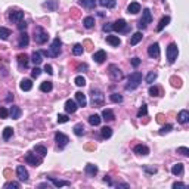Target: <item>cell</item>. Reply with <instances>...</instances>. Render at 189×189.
<instances>
[{
	"mask_svg": "<svg viewBox=\"0 0 189 189\" xmlns=\"http://www.w3.org/2000/svg\"><path fill=\"white\" fill-rule=\"evenodd\" d=\"M142 83V73L135 71L129 75V81L126 84V90H135L136 87H139V84Z\"/></svg>",
	"mask_w": 189,
	"mask_h": 189,
	"instance_id": "obj_1",
	"label": "cell"
},
{
	"mask_svg": "<svg viewBox=\"0 0 189 189\" xmlns=\"http://www.w3.org/2000/svg\"><path fill=\"white\" fill-rule=\"evenodd\" d=\"M34 40H36V43H37V44H44L49 40L47 31L37 25V27L34 28Z\"/></svg>",
	"mask_w": 189,
	"mask_h": 189,
	"instance_id": "obj_2",
	"label": "cell"
},
{
	"mask_svg": "<svg viewBox=\"0 0 189 189\" xmlns=\"http://www.w3.org/2000/svg\"><path fill=\"white\" fill-rule=\"evenodd\" d=\"M165 55H167V61L169 64H173L177 59V55H179V49H177V44L176 43H170L167 50H165Z\"/></svg>",
	"mask_w": 189,
	"mask_h": 189,
	"instance_id": "obj_3",
	"label": "cell"
},
{
	"mask_svg": "<svg viewBox=\"0 0 189 189\" xmlns=\"http://www.w3.org/2000/svg\"><path fill=\"white\" fill-rule=\"evenodd\" d=\"M90 96H92V102L93 105H96V107H101L103 105V101H105V95L99 90V89H92V92H90Z\"/></svg>",
	"mask_w": 189,
	"mask_h": 189,
	"instance_id": "obj_4",
	"label": "cell"
},
{
	"mask_svg": "<svg viewBox=\"0 0 189 189\" xmlns=\"http://www.w3.org/2000/svg\"><path fill=\"white\" fill-rule=\"evenodd\" d=\"M151 21H152L151 10L149 9H143V12H142V18H141V21H139L137 27H139L141 30H145L146 27H148V24H151Z\"/></svg>",
	"mask_w": 189,
	"mask_h": 189,
	"instance_id": "obj_5",
	"label": "cell"
},
{
	"mask_svg": "<svg viewBox=\"0 0 189 189\" xmlns=\"http://www.w3.org/2000/svg\"><path fill=\"white\" fill-rule=\"evenodd\" d=\"M61 46H62V43H61L59 37H56V39L52 42L50 49H49V56H50V58H56V56H59V53H61Z\"/></svg>",
	"mask_w": 189,
	"mask_h": 189,
	"instance_id": "obj_6",
	"label": "cell"
},
{
	"mask_svg": "<svg viewBox=\"0 0 189 189\" xmlns=\"http://www.w3.org/2000/svg\"><path fill=\"white\" fill-rule=\"evenodd\" d=\"M108 73H109V77L114 80V81H118V80H121L123 78V73L121 69L117 67V65H109V68H108Z\"/></svg>",
	"mask_w": 189,
	"mask_h": 189,
	"instance_id": "obj_7",
	"label": "cell"
},
{
	"mask_svg": "<svg viewBox=\"0 0 189 189\" xmlns=\"http://www.w3.org/2000/svg\"><path fill=\"white\" fill-rule=\"evenodd\" d=\"M55 141H56V143H58L59 148H65V146L68 145L69 139H68L67 135H64V133H61V131H56V133H55Z\"/></svg>",
	"mask_w": 189,
	"mask_h": 189,
	"instance_id": "obj_8",
	"label": "cell"
},
{
	"mask_svg": "<svg viewBox=\"0 0 189 189\" xmlns=\"http://www.w3.org/2000/svg\"><path fill=\"white\" fill-rule=\"evenodd\" d=\"M112 30L118 31V33H124V31L129 30V25H127V22L124 19H118L115 22H112Z\"/></svg>",
	"mask_w": 189,
	"mask_h": 189,
	"instance_id": "obj_9",
	"label": "cell"
},
{
	"mask_svg": "<svg viewBox=\"0 0 189 189\" xmlns=\"http://www.w3.org/2000/svg\"><path fill=\"white\" fill-rule=\"evenodd\" d=\"M22 19H24V12H22V10H14V12H10V15H9L10 22L18 24V22H21Z\"/></svg>",
	"mask_w": 189,
	"mask_h": 189,
	"instance_id": "obj_10",
	"label": "cell"
},
{
	"mask_svg": "<svg viewBox=\"0 0 189 189\" xmlns=\"http://www.w3.org/2000/svg\"><path fill=\"white\" fill-rule=\"evenodd\" d=\"M148 55H149L151 58H160V44L158 43H152L149 44V47H148Z\"/></svg>",
	"mask_w": 189,
	"mask_h": 189,
	"instance_id": "obj_11",
	"label": "cell"
},
{
	"mask_svg": "<svg viewBox=\"0 0 189 189\" xmlns=\"http://www.w3.org/2000/svg\"><path fill=\"white\" fill-rule=\"evenodd\" d=\"M16 175H18V179L21 182H28V171L24 165H18L16 167Z\"/></svg>",
	"mask_w": 189,
	"mask_h": 189,
	"instance_id": "obj_12",
	"label": "cell"
},
{
	"mask_svg": "<svg viewBox=\"0 0 189 189\" xmlns=\"http://www.w3.org/2000/svg\"><path fill=\"white\" fill-rule=\"evenodd\" d=\"M25 161H27L28 164L34 165V167H37V165L42 164V158H37L36 154H31V152H28V154L25 155Z\"/></svg>",
	"mask_w": 189,
	"mask_h": 189,
	"instance_id": "obj_13",
	"label": "cell"
},
{
	"mask_svg": "<svg viewBox=\"0 0 189 189\" xmlns=\"http://www.w3.org/2000/svg\"><path fill=\"white\" fill-rule=\"evenodd\" d=\"M77 102L75 101H71V99H68L67 102H65V111H67V114H74V112L77 111Z\"/></svg>",
	"mask_w": 189,
	"mask_h": 189,
	"instance_id": "obj_14",
	"label": "cell"
},
{
	"mask_svg": "<svg viewBox=\"0 0 189 189\" xmlns=\"http://www.w3.org/2000/svg\"><path fill=\"white\" fill-rule=\"evenodd\" d=\"M92 58H93V61H95V62L102 64L105 59H107V52H105V50H97V52H95V53H93Z\"/></svg>",
	"mask_w": 189,
	"mask_h": 189,
	"instance_id": "obj_15",
	"label": "cell"
},
{
	"mask_svg": "<svg viewBox=\"0 0 189 189\" xmlns=\"http://www.w3.org/2000/svg\"><path fill=\"white\" fill-rule=\"evenodd\" d=\"M133 151H135V154H137V155H148L149 154V148L146 145H136L135 148H133Z\"/></svg>",
	"mask_w": 189,
	"mask_h": 189,
	"instance_id": "obj_16",
	"label": "cell"
},
{
	"mask_svg": "<svg viewBox=\"0 0 189 189\" xmlns=\"http://www.w3.org/2000/svg\"><path fill=\"white\" fill-rule=\"evenodd\" d=\"M75 101H77L78 107H86V105H87V99H86V95H84L83 92L75 93Z\"/></svg>",
	"mask_w": 189,
	"mask_h": 189,
	"instance_id": "obj_17",
	"label": "cell"
},
{
	"mask_svg": "<svg viewBox=\"0 0 189 189\" xmlns=\"http://www.w3.org/2000/svg\"><path fill=\"white\" fill-rule=\"evenodd\" d=\"M28 42H30V37H28V34L25 33H21L19 36V40H18V47H27L28 46Z\"/></svg>",
	"mask_w": 189,
	"mask_h": 189,
	"instance_id": "obj_18",
	"label": "cell"
},
{
	"mask_svg": "<svg viewBox=\"0 0 189 189\" xmlns=\"http://www.w3.org/2000/svg\"><path fill=\"white\" fill-rule=\"evenodd\" d=\"M52 183H53L55 188H62V186H71V183L68 180H59V179H55V177H47Z\"/></svg>",
	"mask_w": 189,
	"mask_h": 189,
	"instance_id": "obj_19",
	"label": "cell"
},
{
	"mask_svg": "<svg viewBox=\"0 0 189 189\" xmlns=\"http://www.w3.org/2000/svg\"><path fill=\"white\" fill-rule=\"evenodd\" d=\"M127 12L131 15H136V14H139L141 12V5L137 3V2H131L130 5L127 6Z\"/></svg>",
	"mask_w": 189,
	"mask_h": 189,
	"instance_id": "obj_20",
	"label": "cell"
},
{
	"mask_svg": "<svg viewBox=\"0 0 189 189\" xmlns=\"http://www.w3.org/2000/svg\"><path fill=\"white\" fill-rule=\"evenodd\" d=\"M177 121H179L180 124H186V123L189 121V112L186 111V109H183V111H180L179 114H177Z\"/></svg>",
	"mask_w": 189,
	"mask_h": 189,
	"instance_id": "obj_21",
	"label": "cell"
},
{
	"mask_svg": "<svg viewBox=\"0 0 189 189\" xmlns=\"http://www.w3.org/2000/svg\"><path fill=\"white\" fill-rule=\"evenodd\" d=\"M19 87H21V90H24V92H28V90H31V89H33V81H31L30 78H24V80L21 81Z\"/></svg>",
	"mask_w": 189,
	"mask_h": 189,
	"instance_id": "obj_22",
	"label": "cell"
},
{
	"mask_svg": "<svg viewBox=\"0 0 189 189\" xmlns=\"http://www.w3.org/2000/svg\"><path fill=\"white\" fill-rule=\"evenodd\" d=\"M84 171H86V175L90 176V177H95L97 173V167L95 164H87L84 167Z\"/></svg>",
	"mask_w": 189,
	"mask_h": 189,
	"instance_id": "obj_23",
	"label": "cell"
},
{
	"mask_svg": "<svg viewBox=\"0 0 189 189\" xmlns=\"http://www.w3.org/2000/svg\"><path fill=\"white\" fill-rule=\"evenodd\" d=\"M99 5L107 8V9H112V8H115L117 0H99Z\"/></svg>",
	"mask_w": 189,
	"mask_h": 189,
	"instance_id": "obj_24",
	"label": "cell"
},
{
	"mask_svg": "<svg viewBox=\"0 0 189 189\" xmlns=\"http://www.w3.org/2000/svg\"><path fill=\"white\" fill-rule=\"evenodd\" d=\"M107 43H109L111 46H120L121 40L118 39V36H107Z\"/></svg>",
	"mask_w": 189,
	"mask_h": 189,
	"instance_id": "obj_25",
	"label": "cell"
},
{
	"mask_svg": "<svg viewBox=\"0 0 189 189\" xmlns=\"http://www.w3.org/2000/svg\"><path fill=\"white\" fill-rule=\"evenodd\" d=\"M102 118H103L105 121H112V120L115 118V115H114V112H112L111 109H103V111H102Z\"/></svg>",
	"mask_w": 189,
	"mask_h": 189,
	"instance_id": "obj_26",
	"label": "cell"
},
{
	"mask_svg": "<svg viewBox=\"0 0 189 189\" xmlns=\"http://www.w3.org/2000/svg\"><path fill=\"white\" fill-rule=\"evenodd\" d=\"M171 173H173L175 176H180L182 173H183V164H182V163L175 164L173 167H171Z\"/></svg>",
	"mask_w": 189,
	"mask_h": 189,
	"instance_id": "obj_27",
	"label": "cell"
},
{
	"mask_svg": "<svg viewBox=\"0 0 189 189\" xmlns=\"http://www.w3.org/2000/svg\"><path fill=\"white\" fill-rule=\"evenodd\" d=\"M80 5L86 9H93L96 6V0H80Z\"/></svg>",
	"mask_w": 189,
	"mask_h": 189,
	"instance_id": "obj_28",
	"label": "cell"
},
{
	"mask_svg": "<svg viewBox=\"0 0 189 189\" xmlns=\"http://www.w3.org/2000/svg\"><path fill=\"white\" fill-rule=\"evenodd\" d=\"M18 64H19L21 67L27 68L28 67V56H27L25 53H19L18 55Z\"/></svg>",
	"mask_w": 189,
	"mask_h": 189,
	"instance_id": "obj_29",
	"label": "cell"
},
{
	"mask_svg": "<svg viewBox=\"0 0 189 189\" xmlns=\"http://www.w3.org/2000/svg\"><path fill=\"white\" fill-rule=\"evenodd\" d=\"M9 115L14 118V120H18L21 117V108L19 107H12L9 111Z\"/></svg>",
	"mask_w": 189,
	"mask_h": 189,
	"instance_id": "obj_30",
	"label": "cell"
},
{
	"mask_svg": "<svg viewBox=\"0 0 189 189\" xmlns=\"http://www.w3.org/2000/svg\"><path fill=\"white\" fill-rule=\"evenodd\" d=\"M169 22H170V16H163L160 21V24L157 25V31H158V33L163 31V28H164L165 25H169Z\"/></svg>",
	"mask_w": 189,
	"mask_h": 189,
	"instance_id": "obj_31",
	"label": "cell"
},
{
	"mask_svg": "<svg viewBox=\"0 0 189 189\" xmlns=\"http://www.w3.org/2000/svg\"><path fill=\"white\" fill-rule=\"evenodd\" d=\"M43 8H47L49 10L55 12L56 8H58V0H50V2H46V3H43Z\"/></svg>",
	"mask_w": 189,
	"mask_h": 189,
	"instance_id": "obj_32",
	"label": "cell"
},
{
	"mask_svg": "<svg viewBox=\"0 0 189 189\" xmlns=\"http://www.w3.org/2000/svg\"><path fill=\"white\" fill-rule=\"evenodd\" d=\"M142 37H143V36H142V33H139V31H137V33H135L130 37V44H131V46H136V44H137L142 40Z\"/></svg>",
	"mask_w": 189,
	"mask_h": 189,
	"instance_id": "obj_33",
	"label": "cell"
},
{
	"mask_svg": "<svg viewBox=\"0 0 189 189\" xmlns=\"http://www.w3.org/2000/svg\"><path fill=\"white\" fill-rule=\"evenodd\" d=\"M101 117L97 115V114H92V115L89 117V123L92 124V126H99L101 124Z\"/></svg>",
	"mask_w": 189,
	"mask_h": 189,
	"instance_id": "obj_34",
	"label": "cell"
},
{
	"mask_svg": "<svg viewBox=\"0 0 189 189\" xmlns=\"http://www.w3.org/2000/svg\"><path fill=\"white\" fill-rule=\"evenodd\" d=\"M101 135H102V137H103V139H109V137L112 136V129H111V127H107V126L102 127Z\"/></svg>",
	"mask_w": 189,
	"mask_h": 189,
	"instance_id": "obj_35",
	"label": "cell"
},
{
	"mask_svg": "<svg viewBox=\"0 0 189 189\" xmlns=\"http://www.w3.org/2000/svg\"><path fill=\"white\" fill-rule=\"evenodd\" d=\"M52 87H53V84H52L50 81H43L42 84H40V90H42V92H44V93L50 92V90H52Z\"/></svg>",
	"mask_w": 189,
	"mask_h": 189,
	"instance_id": "obj_36",
	"label": "cell"
},
{
	"mask_svg": "<svg viewBox=\"0 0 189 189\" xmlns=\"http://www.w3.org/2000/svg\"><path fill=\"white\" fill-rule=\"evenodd\" d=\"M34 151H36L37 154H40L42 157L47 155V148H46V146H43V145H36V146H34Z\"/></svg>",
	"mask_w": 189,
	"mask_h": 189,
	"instance_id": "obj_37",
	"label": "cell"
},
{
	"mask_svg": "<svg viewBox=\"0 0 189 189\" xmlns=\"http://www.w3.org/2000/svg\"><path fill=\"white\" fill-rule=\"evenodd\" d=\"M74 135H77V136H83L84 135V126H83L81 123H77L75 126H74Z\"/></svg>",
	"mask_w": 189,
	"mask_h": 189,
	"instance_id": "obj_38",
	"label": "cell"
},
{
	"mask_svg": "<svg viewBox=\"0 0 189 189\" xmlns=\"http://www.w3.org/2000/svg\"><path fill=\"white\" fill-rule=\"evenodd\" d=\"M83 24H84L86 28H93L95 27V18L93 16H87V18L83 19Z\"/></svg>",
	"mask_w": 189,
	"mask_h": 189,
	"instance_id": "obj_39",
	"label": "cell"
},
{
	"mask_svg": "<svg viewBox=\"0 0 189 189\" xmlns=\"http://www.w3.org/2000/svg\"><path fill=\"white\" fill-rule=\"evenodd\" d=\"M31 61H33L34 65H39V64H42V53L40 52H34L33 55H31Z\"/></svg>",
	"mask_w": 189,
	"mask_h": 189,
	"instance_id": "obj_40",
	"label": "cell"
},
{
	"mask_svg": "<svg viewBox=\"0 0 189 189\" xmlns=\"http://www.w3.org/2000/svg\"><path fill=\"white\" fill-rule=\"evenodd\" d=\"M10 36V30L5 28V27H0V39L2 40H8Z\"/></svg>",
	"mask_w": 189,
	"mask_h": 189,
	"instance_id": "obj_41",
	"label": "cell"
},
{
	"mask_svg": "<svg viewBox=\"0 0 189 189\" xmlns=\"http://www.w3.org/2000/svg\"><path fill=\"white\" fill-rule=\"evenodd\" d=\"M12 135H14V129H12V127H5V130H3V139L8 141V139L12 137Z\"/></svg>",
	"mask_w": 189,
	"mask_h": 189,
	"instance_id": "obj_42",
	"label": "cell"
},
{
	"mask_svg": "<svg viewBox=\"0 0 189 189\" xmlns=\"http://www.w3.org/2000/svg\"><path fill=\"white\" fill-rule=\"evenodd\" d=\"M83 50H84V49H83V46H81L80 43L74 44V47H73V53L75 55V56H80V55L83 53Z\"/></svg>",
	"mask_w": 189,
	"mask_h": 189,
	"instance_id": "obj_43",
	"label": "cell"
},
{
	"mask_svg": "<svg viewBox=\"0 0 189 189\" xmlns=\"http://www.w3.org/2000/svg\"><path fill=\"white\" fill-rule=\"evenodd\" d=\"M155 80H157V73L155 71H151V73L146 75V83H148V84H152Z\"/></svg>",
	"mask_w": 189,
	"mask_h": 189,
	"instance_id": "obj_44",
	"label": "cell"
},
{
	"mask_svg": "<svg viewBox=\"0 0 189 189\" xmlns=\"http://www.w3.org/2000/svg\"><path fill=\"white\" fill-rule=\"evenodd\" d=\"M109 99H111L114 103H121L123 102V96L121 95H118V93H112L111 96H109Z\"/></svg>",
	"mask_w": 189,
	"mask_h": 189,
	"instance_id": "obj_45",
	"label": "cell"
},
{
	"mask_svg": "<svg viewBox=\"0 0 189 189\" xmlns=\"http://www.w3.org/2000/svg\"><path fill=\"white\" fill-rule=\"evenodd\" d=\"M146 114H148V107H146L145 103H143V105L139 108V111H137V117L141 118V117H145Z\"/></svg>",
	"mask_w": 189,
	"mask_h": 189,
	"instance_id": "obj_46",
	"label": "cell"
},
{
	"mask_svg": "<svg viewBox=\"0 0 189 189\" xmlns=\"http://www.w3.org/2000/svg\"><path fill=\"white\" fill-rule=\"evenodd\" d=\"M74 83L77 84L78 87H83L84 84H86V78L81 77V75H78V77H75V80H74Z\"/></svg>",
	"mask_w": 189,
	"mask_h": 189,
	"instance_id": "obj_47",
	"label": "cell"
},
{
	"mask_svg": "<svg viewBox=\"0 0 189 189\" xmlns=\"http://www.w3.org/2000/svg\"><path fill=\"white\" fill-rule=\"evenodd\" d=\"M3 188H5V189H10V188L19 189V183H18V182H8V183H5Z\"/></svg>",
	"mask_w": 189,
	"mask_h": 189,
	"instance_id": "obj_48",
	"label": "cell"
},
{
	"mask_svg": "<svg viewBox=\"0 0 189 189\" xmlns=\"http://www.w3.org/2000/svg\"><path fill=\"white\" fill-rule=\"evenodd\" d=\"M173 129V126L171 124H165V126L161 127V130H160V135H165V133H169L170 130Z\"/></svg>",
	"mask_w": 189,
	"mask_h": 189,
	"instance_id": "obj_49",
	"label": "cell"
},
{
	"mask_svg": "<svg viewBox=\"0 0 189 189\" xmlns=\"http://www.w3.org/2000/svg\"><path fill=\"white\" fill-rule=\"evenodd\" d=\"M177 152L182 154V155H185V157H189V149L186 148V146H180V148H177Z\"/></svg>",
	"mask_w": 189,
	"mask_h": 189,
	"instance_id": "obj_50",
	"label": "cell"
},
{
	"mask_svg": "<svg viewBox=\"0 0 189 189\" xmlns=\"http://www.w3.org/2000/svg\"><path fill=\"white\" fill-rule=\"evenodd\" d=\"M149 95H151V96H158V95H160V90H158V87H155V86H151V87H149Z\"/></svg>",
	"mask_w": 189,
	"mask_h": 189,
	"instance_id": "obj_51",
	"label": "cell"
},
{
	"mask_svg": "<svg viewBox=\"0 0 189 189\" xmlns=\"http://www.w3.org/2000/svg\"><path fill=\"white\" fill-rule=\"evenodd\" d=\"M68 120H69V118H68L67 114H59L58 115V123H61V124H62V123H68Z\"/></svg>",
	"mask_w": 189,
	"mask_h": 189,
	"instance_id": "obj_52",
	"label": "cell"
},
{
	"mask_svg": "<svg viewBox=\"0 0 189 189\" xmlns=\"http://www.w3.org/2000/svg\"><path fill=\"white\" fill-rule=\"evenodd\" d=\"M143 170H145L146 173H149V175H155L157 173L155 167H149V165H143Z\"/></svg>",
	"mask_w": 189,
	"mask_h": 189,
	"instance_id": "obj_53",
	"label": "cell"
},
{
	"mask_svg": "<svg viewBox=\"0 0 189 189\" xmlns=\"http://www.w3.org/2000/svg\"><path fill=\"white\" fill-rule=\"evenodd\" d=\"M8 115H9V111L6 108L0 107V118H8Z\"/></svg>",
	"mask_w": 189,
	"mask_h": 189,
	"instance_id": "obj_54",
	"label": "cell"
},
{
	"mask_svg": "<svg viewBox=\"0 0 189 189\" xmlns=\"http://www.w3.org/2000/svg\"><path fill=\"white\" fill-rule=\"evenodd\" d=\"M40 73H42V69H40L39 67H36L33 71H31V77H33V78H37V77L40 75Z\"/></svg>",
	"mask_w": 189,
	"mask_h": 189,
	"instance_id": "obj_55",
	"label": "cell"
},
{
	"mask_svg": "<svg viewBox=\"0 0 189 189\" xmlns=\"http://www.w3.org/2000/svg\"><path fill=\"white\" fill-rule=\"evenodd\" d=\"M27 22H25L24 19L21 21V22H18V30H21V31H25V28H27Z\"/></svg>",
	"mask_w": 189,
	"mask_h": 189,
	"instance_id": "obj_56",
	"label": "cell"
},
{
	"mask_svg": "<svg viewBox=\"0 0 189 189\" xmlns=\"http://www.w3.org/2000/svg\"><path fill=\"white\" fill-rule=\"evenodd\" d=\"M86 69H87V64H80V65L77 67V71H78V73H84Z\"/></svg>",
	"mask_w": 189,
	"mask_h": 189,
	"instance_id": "obj_57",
	"label": "cell"
},
{
	"mask_svg": "<svg viewBox=\"0 0 189 189\" xmlns=\"http://www.w3.org/2000/svg\"><path fill=\"white\" fill-rule=\"evenodd\" d=\"M44 71H46L49 75H52V74H53V68H52V65H47V64H46V65H44Z\"/></svg>",
	"mask_w": 189,
	"mask_h": 189,
	"instance_id": "obj_58",
	"label": "cell"
},
{
	"mask_svg": "<svg viewBox=\"0 0 189 189\" xmlns=\"http://www.w3.org/2000/svg\"><path fill=\"white\" fill-rule=\"evenodd\" d=\"M131 65H133L135 68H137L139 65H141V59H139V58H133V59H131Z\"/></svg>",
	"mask_w": 189,
	"mask_h": 189,
	"instance_id": "obj_59",
	"label": "cell"
},
{
	"mask_svg": "<svg viewBox=\"0 0 189 189\" xmlns=\"http://www.w3.org/2000/svg\"><path fill=\"white\" fill-rule=\"evenodd\" d=\"M177 188H186V185L182 183V182H175L173 183V189H177Z\"/></svg>",
	"mask_w": 189,
	"mask_h": 189,
	"instance_id": "obj_60",
	"label": "cell"
},
{
	"mask_svg": "<svg viewBox=\"0 0 189 189\" xmlns=\"http://www.w3.org/2000/svg\"><path fill=\"white\" fill-rule=\"evenodd\" d=\"M103 31H105V33L112 31V24H105V25H103Z\"/></svg>",
	"mask_w": 189,
	"mask_h": 189,
	"instance_id": "obj_61",
	"label": "cell"
},
{
	"mask_svg": "<svg viewBox=\"0 0 189 189\" xmlns=\"http://www.w3.org/2000/svg\"><path fill=\"white\" fill-rule=\"evenodd\" d=\"M103 182H107L108 185H112V182H111V179H109V176H105V179H103Z\"/></svg>",
	"mask_w": 189,
	"mask_h": 189,
	"instance_id": "obj_62",
	"label": "cell"
},
{
	"mask_svg": "<svg viewBox=\"0 0 189 189\" xmlns=\"http://www.w3.org/2000/svg\"><path fill=\"white\" fill-rule=\"evenodd\" d=\"M117 186H118V188H129L127 183H117Z\"/></svg>",
	"mask_w": 189,
	"mask_h": 189,
	"instance_id": "obj_63",
	"label": "cell"
},
{
	"mask_svg": "<svg viewBox=\"0 0 189 189\" xmlns=\"http://www.w3.org/2000/svg\"><path fill=\"white\" fill-rule=\"evenodd\" d=\"M8 95H9V96L6 97V101H8V102H10V101H12V99H14V95H12V93H8Z\"/></svg>",
	"mask_w": 189,
	"mask_h": 189,
	"instance_id": "obj_64",
	"label": "cell"
}]
</instances>
